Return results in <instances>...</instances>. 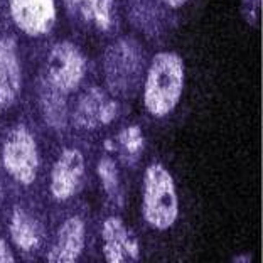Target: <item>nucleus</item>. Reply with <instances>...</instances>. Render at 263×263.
<instances>
[{
    "mask_svg": "<svg viewBox=\"0 0 263 263\" xmlns=\"http://www.w3.org/2000/svg\"><path fill=\"white\" fill-rule=\"evenodd\" d=\"M143 147H145V139H143V132L139 125H128L117 137L118 154L128 164H134L139 160L143 152Z\"/></svg>",
    "mask_w": 263,
    "mask_h": 263,
    "instance_id": "obj_15",
    "label": "nucleus"
},
{
    "mask_svg": "<svg viewBox=\"0 0 263 263\" xmlns=\"http://www.w3.org/2000/svg\"><path fill=\"white\" fill-rule=\"evenodd\" d=\"M83 17L98 31H110L115 22V0H73Z\"/></svg>",
    "mask_w": 263,
    "mask_h": 263,
    "instance_id": "obj_14",
    "label": "nucleus"
},
{
    "mask_svg": "<svg viewBox=\"0 0 263 263\" xmlns=\"http://www.w3.org/2000/svg\"><path fill=\"white\" fill-rule=\"evenodd\" d=\"M142 216L152 228L169 230L179 216V197L174 177L162 164H151L143 172Z\"/></svg>",
    "mask_w": 263,
    "mask_h": 263,
    "instance_id": "obj_2",
    "label": "nucleus"
},
{
    "mask_svg": "<svg viewBox=\"0 0 263 263\" xmlns=\"http://www.w3.org/2000/svg\"><path fill=\"white\" fill-rule=\"evenodd\" d=\"M143 71V49L132 37L115 41L105 52V78L113 97H132Z\"/></svg>",
    "mask_w": 263,
    "mask_h": 263,
    "instance_id": "obj_3",
    "label": "nucleus"
},
{
    "mask_svg": "<svg viewBox=\"0 0 263 263\" xmlns=\"http://www.w3.org/2000/svg\"><path fill=\"white\" fill-rule=\"evenodd\" d=\"M162 4H165L169 9H181L182 5L187 4V0H162Z\"/></svg>",
    "mask_w": 263,
    "mask_h": 263,
    "instance_id": "obj_19",
    "label": "nucleus"
},
{
    "mask_svg": "<svg viewBox=\"0 0 263 263\" xmlns=\"http://www.w3.org/2000/svg\"><path fill=\"white\" fill-rule=\"evenodd\" d=\"M14 253L5 240H0V263H14Z\"/></svg>",
    "mask_w": 263,
    "mask_h": 263,
    "instance_id": "obj_18",
    "label": "nucleus"
},
{
    "mask_svg": "<svg viewBox=\"0 0 263 263\" xmlns=\"http://www.w3.org/2000/svg\"><path fill=\"white\" fill-rule=\"evenodd\" d=\"M9 231L12 241L22 252H32V250L39 248L41 241H43V226L22 208H15L12 213Z\"/></svg>",
    "mask_w": 263,
    "mask_h": 263,
    "instance_id": "obj_12",
    "label": "nucleus"
},
{
    "mask_svg": "<svg viewBox=\"0 0 263 263\" xmlns=\"http://www.w3.org/2000/svg\"><path fill=\"white\" fill-rule=\"evenodd\" d=\"M88 61L80 47L71 41L52 46L46 61V78L64 93H71L81 85L86 74Z\"/></svg>",
    "mask_w": 263,
    "mask_h": 263,
    "instance_id": "obj_5",
    "label": "nucleus"
},
{
    "mask_svg": "<svg viewBox=\"0 0 263 263\" xmlns=\"http://www.w3.org/2000/svg\"><path fill=\"white\" fill-rule=\"evenodd\" d=\"M85 155L78 148H64L52 165L49 189L56 201H68L80 191L85 179Z\"/></svg>",
    "mask_w": 263,
    "mask_h": 263,
    "instance_id": "obj_8",
    "label": "nucleus"
},
{
    "mask_svg": "<svg viewBox=\"0 0 263 263\" xmlns=\"http://www.w3.org/2000/svg\"><path fill=\"white\" fill-rule=\"evenodd\" d=\"M12 21L29 37H41L52 31L58 10L54 0H9Z\"/></svg>",
    "mask_w": 263,
    "mask_h": 263,
    "instance_id": "obj_6",
    "label": "nucleus"
},
{
    "mask_svg": "<svg viewBox=\"0 0 263 263\" xmlns=\"http://www.w3.org/2000/svg\"><path fill=\"white\" fill-rule=\"evenodd\" d=\"M2 162L15 182L31 186L35 181L39 171V151L35 139L24 125L9 132L2 148Z\"/></svg>",
    "mask_w": 263,
    "mask_h": 263,
    "instance_id": "obj_4",
    "label": "nucleus"
},
{
    "mask_svg": "<svg viewBox=\"0 0 263 263\" xmlns=\"http://www.w3.org/2000/svg\"><path fill=\"white\" fill-rule=\"evenodd\" d=\"M103 256L108 263H127L140 258V245L120 218H106L101 228Z\"/></svg>",
    "mask_w": 263,
    "mask_h": 263,
    "instance_id": "obj_9",
    "label": "nucleus"
},
{
    "mask_svg": "<svg viewBox=\"0 0 263 263\" xmlns=\"http://www.w3.org/2000/svg\"><path fill=\"white\" fill-rule=\"evenodd\" d=\"M86 226L80 216H71L59 226L56 241L47 253V261L74 263L80 260L85 250Z\"/></svg>",
    "mask_w": 263,
    "mask_h": 263,
    "instance_id": "obj_11",
    "label": "nucleus"
},
{
    "mask_svg": "<svg viewBox=\"0 0 263 263\" xmlns=\"http://www.w3.org/2000/svg\"><path fill=\"white\" fill-rule=\"evenodd\" d=\"M118 115V103L111 97V93L103 88L93 86L78 101V106L73 115V122L78 128L97 130L110 125Z\"/></svg>",
    "mask_w": 263,
    "mask_h": 263,
    "instance_id": "obj_7",
    "label": "nucleus"
},
{
    "mask_svg": "<svg viewBox=\"0 0 263 263\" xmlns=\"http://www.w3.org/2000/svg\"><path fill=\"white\" fill-rule=\"evenodd\" d=\"M233 261H252V255H238L233 258Z\"/></svg>",
    "mask_w": 263,
    "mask_h": 263,
    "instance_id": "obj_20",
    "label": "nucleus"
},
{
    "mask_svg": "<svg viewBox=\"0 0 263 263\" xmlns=\"http://www.w3.org/2000/svg\"><path fill=\"white\" fill-rule=\"evenodd\" d=\"M101 187H103L105 194L108 196L111 202H115L117 206H122V189H120V172L115 164V160L110 157L100 159L98 167H97Z\"/></svg>",
    "mask_w": 263,
    "mask_h": 263,
    "instance_id": "obj_16",
    "label": "nucleus"
},
{
    "mask_svg": "<svg viewBox=\"0 0 263 263\" xmlns=\"http://www.w3.org/2000/svg\"><path fill=\"white\" fill-rule=\"evenodd\" d=\"M64 91L56 88L52 83L44 78L43 85H41L39 93V103L41 111L46 123L52 128H63L66 125V98Z\"/></svg>",
    "mask_w": 263,
    "mask_h": 263,
    "instance_id": "obj_13",
    "label": "nucleus"
},
{
    "mask_svg": "<svg viewBox=\"0 0 263 263\" xmlns=\"http://www.w3.org/2000/svg\"><path fill=\"white\" fill-rule=\"evenodd\" d=\"M22 88V69L15 39H0V110L15 103Z\"/></svg>",
    "mask_w": 263,
    "mask_h": 263,
    "instance_id": "obj_10",
    "label": "nucleus"
},
{
    "mask_svg": "<svg viewBox=\"0 0 263 263\" xmlns=\"http://www.w3.org/2000/svg\"><path fill=\"white\" fill-rule=\"evenodd\" d=\"M184 89V61L174 51L157 52L143 83V105L155 118H164L179 105Z\"/></svg>",
    "mask_w": 263,
    "mask_h": 263,
    "instance_id": "obj_1",
    "label": "nucleus"
},
{
    "mask_svg": "<svg viewBox=\"0 0 263 263\" xmlns=\"http://www.w3.org/2000/svg\"><path fill=\"white\" fill-rule=\"evenodd\" d=\"M241 19L250 27L258 29L261 21V0H241L240 4Z\"/></svg>",
    "mask_w": 263,
    "mask_h": 263,
    "instance_id": "obj_17",
    "label": "nucleus"
}]
</instances>
